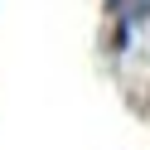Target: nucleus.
Returning <instances> with one entry per match:
<instances>
[{
	"label": "nucleus",
	"instance_id": "f257e3e1",
	"mask_svg": "<svg viewBox=\"0 0 150 150\" xmlns=\"http://www.w3.org/2000/svg\"><path fill=\"white\" fill-rule=\"evenodd\" d=\"M116 5H121V10H126V15H140V10L150 15V0H116Z\"/></svg>",
	"mask_w": 150,
	"mask_h": 150
}]
</instances>
